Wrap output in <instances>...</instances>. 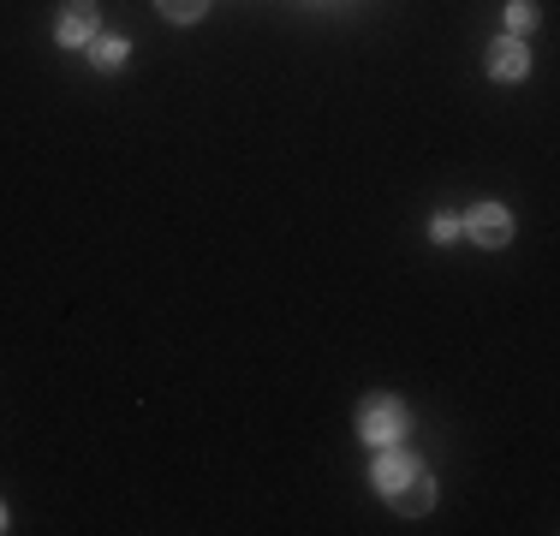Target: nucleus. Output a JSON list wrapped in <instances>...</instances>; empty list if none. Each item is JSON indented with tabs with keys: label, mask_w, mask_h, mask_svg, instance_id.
<instances>
[{
	"label": "nucleus",
	"mask_w": 560,
	"mask_h": 536,
	"mask_svg": "<svg viewBox=\"0 0 560 536\" xmlns=\"http://www.w3.org/2000/svg\"><path fill=\"white\" fill-rule=\"evenodd\" d=\"M370 477H376V489L388 494L399 513H430L435 482L423 477V465H418V459H406V453H382L376 471H370Z\"/></svg>",
	"instance_id": "1"
},
{
	"label": "nucleus",
	"mask_w": 560,
	"mask_h": 536,
	"mask_svg": "<svg viewBox=\"0 0 560 536\" xmlns=\"http://www.w3.org/2000/svg\"><path fill=\"white\" fill-rule=\"evenodd\" d=\"M399 429H406V411H399V399H364V411H358V435L376 441V447H394Z\"/></svg>",
	"instance_id": "2"
},
{
	"label": "nucleus",
	"mask_w": 560,
	"mask_h": 536,
	"mask_svg": "<svg viewBox=\"0 0 560 536\" xmlns=\"http://www.w3.org/2000/svg\"><path fill=\"white\" fill-rule=\"evenodd\" d=\"M465 233H471L477 245H506V233H513V221H506V209L483 203V209H471V221H465Z\"/></svg>",
	"instance_id": "3"
},
{
	"label": "nucleus",
	"mask_w": 560,
	"mask_h": 536,
	"mask_svg": "<svg viewBox=\"0 0 560 536\" xmlns=\"http://www.w3.org/2000/svg\"><path fill=\"white\" fill-rule=\"evenodd\" d=\"M96 36V0H72L60 12V43H90Z\"/></svg>",
	"instance_id": "4"
},
{
	"label": "nucleus",
	"mask_w": 560,
	"mask_h": 536,
	"mask_svg": "<svg viewBox=\"0 0 560 536\" xmlns=\"http://www.w3.org/2000/svg\"><path fill=\"white\" fill-rule=\"evenodd\" d=\"M525 66H530L525 43H518V36H501L495 54H489V72H495V78H525Z\"/></svg>",
	"instance_id": "5"
},
{
	"label": "nucleus",
	"mask_w": 560,
	"mask_h": 536,
	"mask_svg": "<svg viewBox=\"0 0 560 536\" xmlns=\"http://www.w3.org/2000/svg\"><path fill=\"white\" fill-rule=\"evenodd\" d=\"M90 43H96V60H102V66H119V60H126V43H119V36H90Z\"/></svg>",
	"instance_id": "6"
},
{
	"label": "nucleus",
	"mask_w": 560,
	"mask_h": 536,
	"mask_svg": "<svg viewBox=\"0 0 560 536\" xmlns=\"http://www.w3.org/2000/svg\"><path fill=\"white\" fill-rule=\"evenodd\" d=\"M203 7H209V0H162V12H167V19H179V24H185V19H197Z\"/></svg>",
	"instance_id": "7"
},
{
	"label": "nucleus",
	"mask_w": 560,
	"mask_h": 536,
	"mask_svg": "<svg viewBox=\"0 0 560 536\" xmlns=\"http://www.w3.org/2000/svg\"><path fill=\"white\" fill-rule=\"evenodd\" d=\"M506 24H513V31H530V24H537V12H530L525 0H513V7H506Z\"/></svg>",
	"instance_id": "8"
},
{
	"label": "nucleus",
	"mask_w": 560,
	"mask_h": 536,
	"mask_svg": "<svg viewBox=\"0 0 560 536\" xmlns=\"http://www.w3.org/2000/svg\"><path fill=\"white\" fill-rule=\"evenodd\" d=\"M0 525H7V513H0Z\"/></svg>",
	"instance_id": "9"
}]
</instances>
